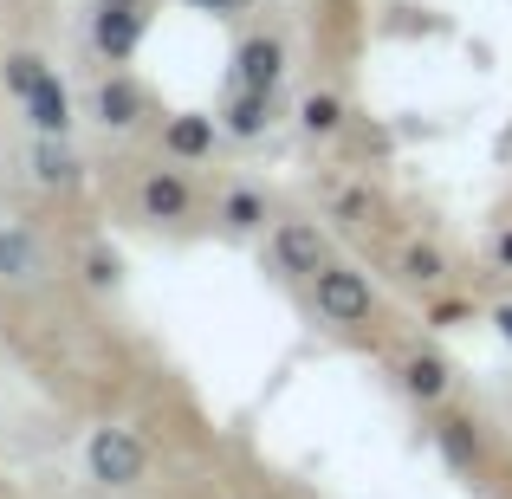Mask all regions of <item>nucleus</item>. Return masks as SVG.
<instances>
[{"instance_id": "15", "label": "nucleus", "mask_w": 512, "mask_h": 499, "mask_svg": "<svg viewBox=\"0 0 512 499\" xmlns=\"http://www.w3.org/2000/svg\"><path fill=\"white\" fill-rule=\"evenodd\" d=\"M305 124L331 130V124H338V98H305Z\"/></svg>"}, {"instance_id": "6", "label": "nucleus", "mask_w": 512, "mask_h": 499, "mask_svg": "<svg viewBox=\"0 0 512 499\" xmlns=\"http://www.w3.org/2000/svg\"><path fill=\"white\" fill-rule=\"evenodd\" d=\"M98 46L111 52V59H124V52L137 46V13H130V7H111V13L98 20Z\"/></svg>"}, {"instance_id": "20", "label": "nucleus", "mask_w": 512, "mask_h": 499, "mask_svg": "<svg viewBox=\"0 0 512 499\" xmlns=\"http://www.w3.org/2000/svg\"><path fill=\"white\" fill-rule=\"evenodd\" d=\"M201 7H234V0H201Z\"/></svg>"}, {"instance_id": "14", "label": "nucleus", "mask_w": 512, "mask_h": 499, "mask_svg": "<svg viewBox=\"0 0 512 499\" xmlns=\"http://www.w3.org/2000/svg\"><path fill=\"white\" fill-rule=\"evenodd\" d=\"M39 175H46V182H72V156L46 143V150H39Z\"/></svg>"}, {"instance_id": "9", "label": "nucleus", "mask_w": 512, "mask_h": 499, "mask_svg": "<svg viewBox=\"0 0 512 499\" xmlns=\"http://www.w3.org/2000/svg\"><path fill=\"white\" fill-rule=\"evenodd\" d=\"M33 240L26 234H0V273H13V279H33Z\"/></svg>"}, {"instance_id": "1", "label": "nucleus", "mask_w": 512, "mask_h": 499, "mask_svg": "<svg viewBox=\"0 0 512 499\" xmlns=\"http://www.w3.org/2000/svg\"><path fill=\"white\" fill-rule=\"evenodd\" d=\"M91 474L111 480V487H130V480L143 474V448H137V435H124V428H104V435L91 441Z\"/></svg>"}, {"instance_id": "10", "label": "nucleus", "mask_w": 512, "mask_h": 499, "mask_svg": "<svg viewBox=\"0 0 512 499\" xmlns=\"http://www.w3.org/2000/svg\"><path fill=\"white\" fill-rule=\"evenodd\" d=\"M98 111H104V124H137V91H130V85H104Z\"/></svg>"}, {"instance_id": "16", "label": "nucleus", "mask_w": 512, "mask_h": 499, "mask_svg": "<svg viewBox=\"0 0 512 499\" xmlns=\"http://www.w3.org/2000/svg\"><path fill=\"white\" fill-rule=\"evenodd\" d=\"M227 221H234V227H253V221H260V201H253V195H234V201H227Z\"/></svg>"}, {"instance_id": "18", "label": "nucleus", "mask_w": 512, "mask_h": 499, "mask_svg": "<svg viewBox=\"0 0 512 499\" xmlns=\"http://www.w3.org/2000/svg\"><path fill=\"white\" fill-rule=\"evenodd\" d=\"M500 331H506V344H512V305H500Z\"/></svg>"}, {"instance_id": "17", "label": "nucleus", "mask_w": 512, "mask_h": 499, "mask_svg": "<svg viewBox=\"0 0 512 499\" xmlns=\"http://www.w3.org/2000/svg\"><path fill=\"white\" fill-rule=\"evenodd\" d=\"M409 273H415V279H435V273H441V260H435L428 247H415V253H409Z\"/></svg>"}, {"instance_id": "2", "label": "nucleus", "mask_w": 512, "mask_h": 499, "mask_svg": "<svg viewBox=\"0 0 512 499\" xmlns=\"http://www.w3.org/2000/svg\"><path fill=\"white\" fill-rule=\"evenodd\" d=\"M318 312L338 318V325L370 318V286H363V273H318Z\"/></svg>"}, {"instance_id": "19", "label": "nucleus", "mask_w": 512, "mask_h": 499, "mask_svg": "<svg viewBox=\"0 0 512 499\" xmlns=\"http://www.w3.org/2000/svg\"><path fill=\"white\" fill-rule=\"evenodd\" d=\"M500 260H506V266H512V234H506V240H500Z\"/></svg>"}, {"instance_id": "7", "label": "nucleus", "mask_w": 512, "mask_h": 499, "mask_svg": "<svg viewBox=\"0 0 512 499\" xmlns=\"http://www.w3.org/2000/svg\"><path fill=\"white\" fill-rule=\"evenodd\" d=\"M26 111H33L39 130H65V91L52 85V78H39V85L26 91Z\"/></svg>"}, {"instance_id": "5", "label": "nucleus", "mask_w": 512, "mask_h": 499, "mask_svg": "<svg viewBox=\"0 0 512 499\" xmlns=\"http://www.w3.org/2000/svg\"><path fill=\"white\" fill-rule=\"evenodd\" d=\"M143 208H150L156 221H175V214L188 208V188L175 182V175H150V182H143Z\"/></svg>"}, {"instance_id": "12", "label": "nucleus", "mask_w": 512, "mask_h": 499, "mask_svg": "<svg viewBox=\"0 0 512 499\" xmlns=\"http://www.w3.org/2000/svg\"><path fill=\"white\" fill-rule=\"evenodd\" d=\"M227 124H234V130H240V137H253V130H260V124H266V91H247V98H240V104H234V117H227Z\"/></svg>"}, {"instance_id": "13", "label": "nucleus", "mask_w": 512, "mask_h": 499, "mask_svg": "<svg viewBox=\"0 0 512 499\" xmlns=\"http://www.w3.org/2000/svg\"><path fill=\"white\" fill-rule=\"evenodd\" d=\"M39 78H46V72H39V59H7V85L20 91V98H26V91L39 85Z\"/></svg>"}, {"instance_id": "11", "label": "nucleus", "mask_w": 512, "mask_h": 499, "mask_svg": "<svg viewBox=\"0 0 512 499\" xmlns=\"http://www.w3.org/2000/svg\"><path fill=\"white\" fill-rule=\"evenodd\" d=\"M409 389L415 396H441V389H448V363L441 357H415L409 363Z\"/></svg>"}, {"instance_id": "4", "label": "nucleus", "mask_w": 512, "mask_h": 499, "mask_svg": "<svg viewBox=\"0 0 512 499\" xmlns=\"http://www.w3.org/2000/svg\"><path fill=\"white\" fill-rule=\"evenodd\" d=\"M273 78H279V46L273 39H247V46H240V85L273 91Z\"/></svg>"}, {"instance_id": "8", "label": "nucleus", "mask_w": 512, "mask_h": 499, "mask_svg": "<svg viewBox=\"0 0 512 499\" xmlns=\"http://www.w3.org/2000/svg\"><path fill=\"white\" fill-rule=\"evenodd\" d=\"M208 143H214L208 117H175V124H169V150H175V156H201Z\"/></svg>"}, {"instance_id": "3", "label": "nucleus", "mask_w": 512, "mask_h": 499, "mask_svg": "<svg viewBox=\"0 0 512 499\" xmlns=\"http://www.w3.org/2000/svg\"><path fill=\"white\" fill-rule=\"evenodd\" d=\"M279 260L292 266V273H325V240H318V227H305V221H286L279 227Z\"/></svg>"}]
</instances>
